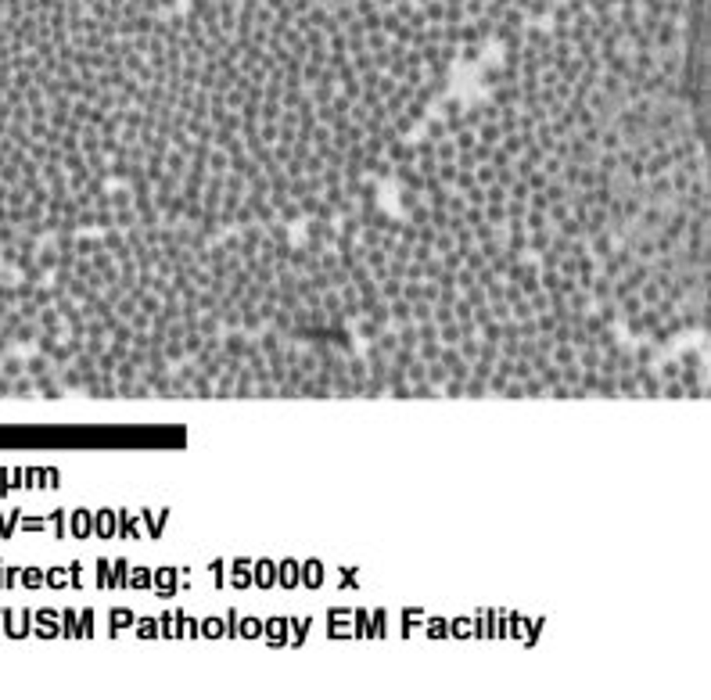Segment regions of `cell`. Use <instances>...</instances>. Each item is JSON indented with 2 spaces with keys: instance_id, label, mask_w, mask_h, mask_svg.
<instances>
[{
  "instance_id": "cell-6",
  "label": "cell",
  "mask_w": 711,
  "mask_h": 700,
  "mask_svg": "<svg viewBox=\"0 0 711 700\" xmlns=\"http://www.w3.org/2000/svg\"><path fill=\"white\" fill-rule=\"evenodd\" d=\"M378 299H385V302L403 299V281H399V277H385V281H378Z\"/></svg>"
},
{
  "instance_id": "cell-18",
  "label": "cell",
  "mask_w": 711,
  "mask_h": 700,
  "mask_svg": "<svg viewBox=\"0 0 711 700\" xmlns=\"http://www.w3.org/2000/svg\"><path fill=\"white\" fill-rule=\"evenodd\" d=\"M112 216H115V226H119V230H130V226L137 223V208H133V205H126V208H112Z\"/></svg>"
},
{
  "instance_id": "cell-14",
  "label": "cell",
  "mask_w": 711,
  "mask_h": 700,
  "mask_svg": "<svg viewBox=\"0 0 711 700\" xmlns=\"http://www.w3.org/2000/svg\"><path fill=\"white\" fill-rule=\"evenodd\" d=\"M521 388H525V399H546V385H542L539 374L525 377V381H521Z\"/></svg>"
},
{
  "instance_id": "cell-8",
  "label": "cell",
  "mask_w": 711,
  "mask_h": 700,
  "mask_svg": "<svg viewBox=\"0 0 711 700\" xmlns=\"http://www.w3.org/2000/svg\"><path fill=\"white\" fill-rule=\"evenodd\" d=\"M191 399H212V381L201 370H194V377H191Z\"/></svg>"
},
{
  "instance_id": "cell-36",
  "label": "cell",
  "mask_w": 711,
  "mask_h": 700,
  "mask_svg": "<svg viewBox=\"0 0 711 700\" xmlns=\"http://www.w3.org/2000/svg\"><path fill=\"white\" fill-rule=\"evenodd\" d=\"M525 183H528V190H542V187H546V183H550V176H546V173H542V169H532V173L525 176Z\"/></svg>"
},
{
  "instance_id": "cell-19",
  "label": "cell",
  "mask_w": 711,
  "mask_h": 700,
  "mask_svg": "<svg viewBox=\"0 0 711 700\" xmlns=\"http://www.w3.org/2000/svg\"><path fill=\"white\" fill-rule=\"evenodd\" d=\"M435 158H438V162H453V158H456V144H453V137L435 140Z\"/></svg>"
},
{
  "instance_id": "cell-20",
  "label": "cell",
  "mask_w": 711,
  "mask_h": 700,
  "mask_svg": "<svg viewBox=\"0 0 711 700\" xmlns=\"http://www.w3.org/2000/svg\"><path fill=\"white\" fill-rule=\"evenodd\" d=\"M140 377V367L133 363V359H119V367H115V381H137Z\"/></svg>"
},
{
  "instance_id": "cell-49",
  "label": "cell",
  "mask_w": 711,
  "mask_h": 700,
  "mask_svg": "<svg viewBox=\"0 0 711 700\" xmlns=\"http://www.w3.org/2000/svg\"><path fill=\"white\" fill-rule=\"evenodd\" d=\"M302 183H306V194H320V190H324L320 176H302Z\"/></svg>"
},
{
  "instance_id": "cell-23",
  "label": "cell",
  "mask_w": 711,
  "mask_h": 700,
  "mask_svg": "<svg viewBox=\"0 0 711 700\" xmlns=\"http://www.w3.org/2000/svg\"><path fill=\"white\" fill-rule=\"evenodd\" d=\"M438 342H442V345H456V342H460V324L449 320V324L438 327Z\"/></svg>"
},
{
  "instance_id": "cell-28",
  "label": "cell",
  "mask_w": 711,
  "mask_h": 700,
  "mask_svg": "<svg viewBox=\"0 0 711 700\" xmlns=\"http://www.w3.org/2000/svg\"><path fill=\"white\" fill-rule=\"evenodd\" d=\"M489 316H492L496 324L510 320V302H503V299H499V302H489Z\"/></svg>"
},
{
  "instance_id": "cell-33",
  "label": "cell",
  "mask_w": 711,
  "mask_h": 700,
  "mask_svg": "<svg viewBox=\"0 0 711 700\" xmlns=\"http://www.w3.org/2000/svg\"><path fill=\"white\" fill-rule=\"evenodd\" d=\"M560 165H564V158H557V155H546V158H542V165H539V169H542V173H546L550 180H557Z\"/></svg>"
},
{
  "instance_id": "cell-13",
  "label": "cell",
  "mask_w": 711,
  "mask_h": 700,
  "mask_svg": "<svg viewBox=\"0 0 711 700\" xmlns=\"http://www.w3.org/2000/svg\"><path fill=\"white\" fill-rule=\"evenodd\" d=\"M464 395H467V399H485V395H489L485 377H474V374H471V377L464 381Z\"/></svg>"
},
{
  "instance_id": "cell-9",
  "label": "cell",
  "mask_w": 711,
  "mask_h": 700,
  "mask_svg": "<svg viewBox=\"0 0 711 700\" xmlns=\"http://www.w3.org/2000/svg\"><path fill=\"white\" fill-rule=\"evenodd\" d=\"M205 165H208V173H226V169H230V155L223 151V147H212L208 158H205Z\"/></svg>"
},
{
  "instance_id": "cell-26",
  "label": "cell",
  "mask_w": 711,
  "mask_h": 700,
  "mask_svg": "<svg viewBox=\"0 0 711 700\" xmlns=\"http://www.w3.org/2000/svg\"><path fill=\"white\" fill-rule=\"evenodd\" d=\"M539 377H542V385H546V388H553V385H560V367L550 359V363L539 370Z\"/></svg>"
},
{
  "instance_id": "cell-10",
  "label": "cell",
  "mask_w": 711,
  "mask_h": 700,
  "mask_svg": "<svg viewBox=\"0 0 711 700\" xmlns=\"http://www.w3.org/2000/svg\"><path fill=\"white\" fill-rule=\"evenodd\" d=\"M108 201H112V208H126V205H133V190L126 183H119L108 190Z\"/></svg>"
},
{
  "instance_id": "cell-15",
  "label": "cell",
  "mask_w": 711,
  "mask_h": 700,
  "mask_svg": "<svg viewBox=\"0 0 711 700\" xmlns=\"http://www.w3.org/2000/svg\"><path fill=\"white\" fill-rule=\"evenodd\" d=\"M453 144H456V151H471V147L478 144V133L471 130V126H464V130L453 133Z\"/></svg>"
},
{
  "instance_id": "cell-40",
  "label": "cell",
  "mask_w": 711,
  "mask_h": 700,
  "mask_svg": "<svg viewBox=\"0 0 711 700\" xmlns=\"http://www.w3.org/2000/svg\"><path fill=\"white\" fill-rule=\"evenodd\" d=\"M553 327H557L553 312H539V316H535V331H539V334H550Z\"/></svg>"
},
{
  "instance_id": "cell-27",
  "label": "cell",
  "mask_w": 711,
  "mask_h": 700,
  "mask_svg": "<svg viewBox=\"0 0 711 700\" xmlns=\"http://www.w3.org/2000/svg\"><path fill=\"white\" fill-rule=\"evenodd\" d=\"M528 306H532V312L539 316V312H550V294L546 291H535V294H528Z\"/></svg>"
},
{
  "instance_id": "cell-31",
  "label": "cell",
  "mask_w": 711,
  "mask_h": 700,
  "mask_svg": "<svg viewBox=\"0 0 711 700\" xmlns=\"http://www.w3.org/2000/svg\"><path fill=\"white\" fill-rule=\"evenodd\" d=\"M456 58H464V61H482V44H460V54Z\"/></svg>"
},
{
  "instance_id": "cell-11",
  "label": "cell",
  "mask_w": 711,
  "mask_h": 700,
  "mask_svg": "<svg viewBox=\"0 0 711 700\" xmlns=\"http://www.w3.org/2000/svg\"><path fill=\"white\" fill-rule=\"evenodd\" d=\"M421 126H424V137H428V140H442V137H449V130H446V119H442V115H438V119H424Z\"/></svg>"
},
{
  "instance_id": "cell-44",
  "label": "cell",
  "mask_w": 711,
  "mask_h": 700,
  "mask_svg": "<svg viewBox=\"0 0 711 700\" xmlns=\"http://www.w3.org/2000/svg\"><path fill=\"white\" fill-rule=\"evenodd\" d=\"M471 155H474V162H489V155H492V144H482V140H478V144L471 147Z\"/></svg>"
},
{
  "instance_id": "cell-45",
  "label": "cell",
  "mask_w": 711,
  "mask_h": 700,
  "mask_svg": "<svg viewBox=\"0 0 711 700\" xmlns=\"http://www.w3.org/2000/svg\"><path fill=\"white\" fill-rule=\"evenodd\" d=\"M104 349H108L115 359H126V356H130V345H126V342H115V338H112V342L104 345Z\"/></svg>"
},
{
  "instance_id": "cell-25",
  "label": "cell",
  "mask_w": 711,
  "mask_h": 700,
  "mask_svg": "<svg viewBox=\"0 0 711 700\" xmlns=\"http://www.w3.org/2000/svg\"><path fill=\"white\" fill-rule=\"evenodd\" d=\"M464 266L478 273V269H482V266H489V259H485L482 251H478V244H474V248H467V251H464Z\"/></svg>"
},
{
  "instance_id": "cell-47",
  "label": "cell",
  "mask_w": 711,
  "mask_h": 700,
  "mask_svg": "<svg viewBox=\"0 0 711 700\" xmlns=\"http://www.w3.org/2000/svg\"><path fill=\"white\" fill-rule=\"evenodd\" d=\"M104 345H108V342H104V338H87V352H90L94 359H97L101 352H104Z\"/></svg>"
},
{
  "instance_id": "cell-17",
  "label": "cell",
  "mask_w": 711,
  "mask_h": 700,
  "mask_svg": "<svg viewBox=\"0 0 711 700\" xmlns=\"http://www.w3.org/2000/svg\"><path fill=\"white\" fill-rule=\"evenodd\" d=\"M499 147L510 155V158H517L521 151H525V140H521V133L514 130V133H503V140H499Z\"/></svg>"
},
{
  "instance_id": "cell-30",
  "label": "cell",
  "mask_w": 711,
  "mask_h": 700,
  "mask_svg": "<svg viewBox=\"0 0 711 700\" xmlns=\"http://www.w3.org/2000/svg\"><path fill=\"white\" fill-rule=\"evenodd\" d=\"M269 327H277L281 334H287V331H291V312L277 306V312H274V320H269Z\"/></svg>"
},
{
  "instance_id": "cell-1",
  "label": "cell",
  "mask_w": 711,
  "mask_h": 700,
  "mask_svg": "<svg viewBox=\"0 0 711 700\" xmlns=\"http://www.w3.org/2000/svg\"><path fill=\"white\" fill-rule=\"evenodd\" d=\"M633 377L639 385V399H661V377L651 370V363H636L633 367Z\"/></svg>"
},
{
  "instance_id": "cell-39",
  "label": "cell",
  "mask_w": 711,
  "mask_h": 700,
  "mask_svg": "<svg viewBox=\"0 0 711 700\" xmlns=\"http://www.w3.org/2000/svg\"><path fill=\"white\" fill-rule=\"evenodd\" d=\"M442 395H446V399H460V395H464V381H456V377H446V385H442Z\"/></svg>"
},
{
  "instance_id": "cell-38",
  "label": "cell",
  "mask_w": 711,
  "mask_h": 700,
  "mask_svg": "<svg viewBox=\"0 0 711 700\" xmlns=\"http://www.w3.org/2000/svg\"><path fill=\"white\" fill-rule=\"evenodd\" d=\"M299 208H302V216H317V208H320V194H306V198H299Z\"/></svg>"
},
{
  "instance_id": "cell-24",
  "label": "cell",
  "mask_w": 711,
  "mask_h": 700,
  "mask_svg": "<svg viewBox=\"0 0 711 700\" xmlns=\"http://www.w3.org/2000/svg\"><path fill=\"white\" fill-rule=\"evenodd\" d=\"M482 216H485V223H492V226H503V223H507L503 205H482Z\"/></svg>"
},
{
  "instance_id": "cell-34",
  "label": "cell",
  "mask_w": 711,
  "mask_h": 700,
  "mask_svg": "<svg viewBox=\"0 0 711 700\" xmlns=\"http://www.w3.org/2000/svg\"><path fill=\"white\" fill-rule=\"evenodd\" d=\"M499 395H503V399H525V388H521V381H517V377H510L507 385L499 388Z\"/></svg>"
},
{
  "instance_id": "cell-37",
  "label": "cell",
  "mask_w": 711,
  "mask_h": 700,
  "mask_svg": "<svg viewBox=\"0 0 711 700\" xmlns=\"http://www.w3.org/2000/svg\"><path fill=\"white\" fill-rule=\"evenodd\" d=\"M126 324H130L133 331H151V316H148V312H144V309H137V312L130 316V320H126Z\"/></svg>"
},
{
  "instance_id": "cell-35",
  "label": "cell",
  "mask_w": 711,
  "mask_h": 700,
  "mask_svg": "<svg viewBox=\"0 0 711 700\" xmlns=\"http://www.w3.org/2000/svg\"><path fill=\"white\" fill-rule=\"evenodd\" d=\"M428 223H431L435 230H446V226H449V212H446V208H431V212H428Z\"/></svg>"
},
{
  "instance_id": "cell-42",
  "label": "cell",
  "mask_w": 711,
  "mask_h": 700,
  "mask_svg": "<svg viewBox=\"0 0 711 700\" xmlns=\"http://www.w3.org/2000/svg\"><path fill=\"white\" fill-rule=\"evenodd\" d=\"M679 370H683V367H679V359H664V367H661L658 377H661V381H672V377H679Z\"/></svg>"
},
{
  "instance_id": "cell-46",
  "label": "cell",
  "mask_w": 711,
  "mask_h": 700,
  "mask_svg": "<svg viewBox=\"0 0 711 700\" xmlns=\"http://www.w3.org/2000/svg\"><path fill=\"white\" fill-rule=\"evenodd\" d=\"M388 395H392V399H410V381H399V385H392Z\"/></svg>"
},
{
  "instance_id": "cell-5",
  "label": "cell",
  "mask_w": 711,
  "mask_h": 700,
  "mask_svg": "<svg viewBox=\"0 0 711 700\" xmlns=\"http://www.w3.org/2000/svg\"><path fill=\"white\" fill-rule=\"evenodd\" d=\"M352 324H356V327H352V334H360L363 342H374V338H378V334L385 331L381 324H374L370 316H360V320H352Z\"/></svg>"
},
{
  "instance_id": "cell-32",
  "label": "cell",
  "mask_w": 711,
  "mask_h": 700,
  "mask_svg": "<svg viewBox=\"0 0 711 700\" xmlns=\"http://www.w3.org/2000/svg\"><path fill=\"white\" fill-rule=\"evenodd\" d=\"M510 162H514V158H510V155H507L499 144H496V147H492V155H489V165H492V169H507Z\"/></svg>"
},
{
  "instance_id": "cell-22",
  "label": "cell",
  "mask_w": 711,
  "mask_h": 700,
  "mask_svg": "<svg viewBox=\"0 0 711 700\" xmlns=\"http://www.w3.org/2000/svg\"><path fill=\"white\" fill-rule=\"evenodd\" d=\"M456 162H438L435 165V176H438V183H446V187H453V180H456Z\"/></svg>"
},
{
  "instance_id": "cell-4",
  "label": "cell",
  "mask_w": 711,
  "mask_h": 700,
  "mask_svg": "<svg viewBox=\"0 0 711 700\" xmlns=\"http://www.w3.org/2000/svg\"><path fill=\"white\" fill-rule=\"evenodd\" d=\"M165 173H173V176L183 180V173H187V155L176 151V147H169V151H165Z\"/></svg>"
},
{
  "instance_id": "cell-21",
  "label": "cell",
  "mask_w": 711,
  "mask_h": 700,
  "mask_svg": "<svg viewBox=\"0 0 711 700\" xmlns=\"http://www.w3.org/2000/svg\"><path fill=\"white\" fill-rule=\"evenodd\" d=\"M568 190H571V187H564L560 180H550L546 187H542V194H546L550 205H553V201H568Z\"/></svg>"
},
{
  "instance_id": "cell-43",
  "label": "cell",
  "mask_w": 711,
  "mask_h": 700,
  "mask_svg": "<svg viewBox=\"0 0 711 700\" xmlns=\"http://www.w3.org/2000/svg\"><path fill=\"white\" fill-rule=\"evenodd\" d=\"M421 299L431 302V306L438 302V284H435V281H421Z\"/></svg>"
},
{
  "instance_id": "cell-7",
  "label": "cell",
  "mask_w": 711,
  "mask_h": 700,
  "mask_svg": "<svg viewBox=\"0 0 711 700\" xmlns=\"http://www.w3.org/2000/svg\"><path fill=\"white\" fill-rule=\"evenodd\" d=\"M614 388H618V399H639V385H636L633 374H618Z\"/></svg>"
},
{
  "instance_id": "cell-16",
  "label": "cell",
  "mask_w": 711,
  "mask_h": 700,
  "mask_svg": "<svg viewBox=\"0 0 711 700\" xmlns=\"http://www.w3.org/2000/svg\"><path fill=\"white\" fill-rule=\"evenodd\" d=\"M438 352H442V342H438V338H431V342H417V359H424V363L438 359Z\"/></svg>"
},
{
  "instance_id": "cell-2",
  "label": "cell",
  "mask_w": 711,
  "mask_h": 700,
  "mask_svg": "<svg viewBox=\"0 0 711 700\" xmlns=\"http://www.w3.org/2000/svg\"><path fill=\"white\" fill-rule=\"evenodd\" d=\"M230 399H256V377H252L248 367H241L234 374V395H230Z\"/></svg>"
},
{
  "instance_id": "cell-12",
  "label": "cell",
  "mask_w": 711,
  "mask_h": 700,
  "mask_svg": "<svg viewBox=\"0 0 711 700\" xmlns=\"http://www.w3.org/2000/svg\"><path fill=\"white\" fill-rule=\"evenodd\" d=\"M550 238H553V226H546V230H532V233H528V251H535V256H539L542 248H550Z\"/></svg>"
},
{
  "instance_id": "cell-48",
  "label": "cell",
  "mask_w": 711,
  "mask_h": 700,
  "mask_svg": "<svg viewBox=\"0 0 711 700\" xmlns=\"http://www.w3.org/2000/svg\"><path fill=\"white\" fill-rule=\"evenodd\" d=\"M517 176H514V169L507 165V169H496V183H503V187H510Z\"/></svg>"
},
{
  "instance_id": "cell-41",
  "label": "cell",
  "mask_w": 711,
  "mask_h": 700,
  "mask_svg": "<svg viewBox=\"0 0 711 700\" xmlns=\"http://www.w3.org/2000/svg\"><path fill=\"white\" fill-rule=\"evenodd\" d=\"M532 374H535V370H532V359H521V356H517V359H514V377L525 381V377H532Z\"/></svg>"
},
{
  "instance_id": "cell-29",
  "label": "cell",
  "mask_w": 711,
  "mask_h": 700,
  "mask_svg": "<svg viewBox=\"0 0 711 700\" xmlns=\"http://www.w3.org/2000/svg\"><path fill=\"white\" fill-rule=\"evenodd\" d=\"M277 126H281V130H299V112L295 108H281Z\"/></svg>"
},
{
  "instance_id": "cell-3",
  "label": "cell",
  "mask_w": 711,
  "mask_h": 700,
  "mask_svg": "<svg viewBox=\"0 0 711 700\" xmlns=\"http://www.w3.org/2000/svg\"><path fill=\"white\" fill-rule=\"evenodd\" d=\"M474 133H478V140H482V144H492V147L503 140V130H499V122H496V119L478 122V126H474Z\"/></svg>"
}]
</instances>
